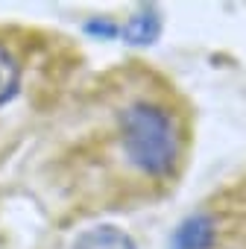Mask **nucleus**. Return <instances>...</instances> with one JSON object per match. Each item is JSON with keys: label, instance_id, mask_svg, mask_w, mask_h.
Instances as JSON below:
<instances>
[{"label": "nucleus", "instance_id": "f257e3e1", "mask_svg": "<svg viewBox=\"0 0 246 249\" xmlns=\"http://www.w3.org/2000/svg\"><path fill=\"white\" fill-rule=\"evenodd\" d=\"M120 156L147 182L173 179L182 159L179 123L167 103L156 97H132L117 108Z\"/></svg>", "mask_w": 246, "mask_h": 249}, {"label": "nucleus", "instance_id": "20e7f679", "mask_svg": "<svg viewBox=\"0 0 246 249\" xmlns=\"http://www.w3.org/2000/svg\"><path fill=\"white\" fill-rule=\"evenodd\" d=\"M73 249H135V243L126 231H120L114 226H100V229H88L85 234H79Z\"/></svg>", "mask_w": 246, "mask_h": 249}, {"label": "nucleus", "instance_id": "39448f33", "mask_svg": "<svg viewBox=\"0 0 246 249\" xmlns=\"http://www.w3.org/2000/svg\"><path fill=\"white\" fill-rule=\"evenodd\" d=\"M161 30V21L153 9H144L141 15H135L126 27H123V36H126L132 44H150Z\"/></svg>", "mask_w": 246, "mask_h": 249}, {"label": "nucleus", "instance_id": "f03ea898", "mask_svg": "<svg viewBox=\"0 0 246 249\" xmlns=\"http://www.w3.org/2000/svg\"><path fill=\"white\" fill-rule=\"evenodd\" d=\"M21 79H24L21 56L12 50L6 38H0V108L15 100V94L21 91Z\"/></svg>", "mask_w": 246, "mask_h": 249}, {"label": "nucleus", "instance_id": "7ed1b4c3", "mask_svg": "<svg viewBox=\"0 0 246 249\" xmlns=\"http://www.w3.org/2000/svg\"><path fill=\"white\" fill-rule=\"evenodd\" d=\"M211 246H214V223H211V217L208 214H193L179 226L170 249H211Z\"/></svg>", "mask_w": 246, "mask_h": 249}]
</instances>
